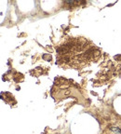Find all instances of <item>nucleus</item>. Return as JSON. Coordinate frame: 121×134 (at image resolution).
Wrapping results in <instances>:
<instances>
[{
	"label": "nucleus",
	"mask_w": 121,
	"mask_h": 134,
	"mask_svg": "<svg viewBox=\"0 0 121 134\" xmlns=\"http://www.w3.org/2000/svg\"><path fill=\"white\" fill-rule=\"evenodd\" d=\"M56 63L63 68L81 69L100 59L102 51L85 37H69L56 49Z\"/></svg>",
	"instance_id": "obj_1"
},
{
	"label": "nucleus",
	"mask_w": 121,
	"mask_h": 134,
	"mask_svg": "<svg viewBox=\"0 0 121 134\" xmlns=\"http://www.w3.org/2000/svg\"><path fill=\"white\" fill-rule=\"evenodd\" d=\"M110 129L116 134H121V129L118 127H115V126H112L110 127Z\"/></svg>",
	"instance_id": "obj_2"
}]
</instances>
